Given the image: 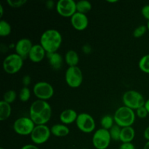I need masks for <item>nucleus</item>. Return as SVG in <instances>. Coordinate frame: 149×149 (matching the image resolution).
<instances>
[{
    "mask_svg": "<svg viewBox=\"0 0 149 149\" xmlns=\"http://www.w3.org/2000/svg\"><path fill=\"white\" fill-rule=\"evenodd\" d=\"M61 33L56 29H47L42 33L40 37V45L47 53L56 52L62 44Z\"/></svg>",
    "mask_w": 149,
    "mask_h": 149,
    "instance_id": "f03ea898",
    "label": "nucleus"
},
{
    "mask_svg": "<svg viewBox=\"0 0 149 149\" xmlns=\"http://www.w3.org/2000/svg\"><path fill=\"white\" fill-rule=\"evenodd\" d=\"M138 65L143 72L149 74V54L143 55L140 59Z\"/></svg>",
    "mask_w": 149,
    "mask_h": 149,
    "instance_id": "393cba45",
    "label": "nucleus"
},
{
    "mask_svg": "<svg viewBox=\"0 0 149 149\" xmlns=\"http://www.w3.org/2000/svg\"><path fill=\"white\" fill-rule=\"evenodd\" d=\"M92 9V4L87 0H80L77 2V12L87 14Z\"/></svg>",
    "mask_w": 149,
    "mask_h": 149,
    "instance_id": "4be33fe9",
    "label": "nucleus"
},
{
    "mask_svg": "<svg viewBox=\"0 0 149 149\" xmlns=\"http://www.w3.org/2000/svg\"><path fill=\"white\" fill-rule=\"evenodd\" d=\"M36 125L30 117L23 116L16 119L13 123V130L20 135H31Z\"/></svg>",
    "mask_w": 149,
    "mask_h": 149,
    "instance_id": "423d86ee",
    "label": "nucleus"
},
{
    "mask_svg": "<svg viewBox=\"0 0 149 149\" xmlns=\"http://www.w3.org/2000/svg\"><path fill=\"white\" fill-rule=\"evenodd\" d=\"M141 13L146 19L149 20V4H146L141 10Z\"/></svg>",
    "mask_w": 149,
    "mask_h": 149,
    "instance_id": "2f4dec72",
    "label": "nucleus"
},
{
    "mask_svg": "<svg viewBox=\"0 0 149 149\" xmlns=\"http://www.w3.org/2000/svg\"><path fill=\"white\" fill-rule=\"evenodd\" d=\"M51 135V130L46 125H36L33 128L30 137L32 142L36 145L46 143Z\"/></svg>",
    "mask_w": 149,
    "mask_h": 149,
    "instance_id": "1a4fd4ad",
    "label": "nucleus"
},
{
    "mask_svg": "<svg viewBox=\"0 0 149 149\" xmlns=\"http://www.w3.org/2000/svg\"><path fill=\"white\" fill-rule=\"evenodd\" d=\"M27 2L26 0H7V3L12 7L17 8L24 5Z\"/></svg>",
    "mask_w": 149,
    "mask_h": 149,
    "instance_id": "c756f323",
    "label": "nucleus"
},
{
    "mask_svg": "<svg viewBox=\"0 0 149 149\" xmlns=\"http://www.w3.org/2000/svg\"><path fill=\"white\" fill-rule=\"evenodd\" d=\"M145 108L146 109V110L148 111V113H149V99H148V100H146V103H145Z\"/></svg>",
    "mask_w": 149,
    "mask_h": 149,
    "instance_id": "e433bc0d",
    "label": "nucleus"
},
{
    "mask_svg": "<svg viewBox=\"0 0 149 149\" xmlns=\"http://www.w3.org/2000/svg\"><path fill=\"white\" fill-rule=\"evenodd\" d=\"M111 141L109 131L100 128L94 132L93 136V144L96 149H106Z\"/></svg>",
    "mask_w": 149,
    "mask_h": 149,
    "instance_id": "9d476101",
    "label": "nucleus"
},
{
    "mask_svg": "<svg viewBox=\"0 0 149 149\" xmlns=\"http://www.w3.org/2000/svg\"><path fill=\"white\" fill-rule=\"evenodd\" d=\"M23 65V58L17 53L7 55L3 61V69L7 74H13L18 72Z\"/></svg>",
    "mask_w": 149,
    "mask_h": 149,
    "instance_id": "39448f33",
    "label": "nucleus"
},
{
    "mask_svg": "<svg viewBox=\"0 0 149 149\" xmlns=\"http://www.w3.org/2000/svg\"><path fill=\"white\" fill-rule=\"evenodd\" d=\"M135 136V131L132 126L122 127L120 135V141L122 143H132Z\"/></svg>",
    "mask_w": 149,
    "mask_h": 149,
    "instance_id": "a211bd4d",
    "label": "nucleus"
},
{
    "mask_svg": "<svg viewBox=\"0 0 149 149\" xmlns=\"http://www.w3.org/2000/svg\"><path fill=\"white\" fill-rule=\"evenodd\" d=\"M52 116V108L47 100H36L31 104L29 117L36 125H46Z\"/></svg>",
    "mask_w": 149,
    "mask_h": 149,
    "instance_id": "f257e3e1",
    "label": "nucleus"
},
{
    "mask_svg": "<svg viewBox=\"0 0 149 149\" xmlns=\"http://www.w3.org/2000/svg\"><path fill=\"white\" fill-rule=\"evenodd\" d=\"M143 149H149V141H147L146 143V144L143 146Z\"/></svg>",
    "mask_w": 149,
    "mask_h": 149,
    "instance_id": "58836bf2",
    "label": "nucleus"
},
{
    "mask_svg": "<svg viewBox=\"0 0 149 149\" xmlns=\"http://www.w3.org/2000/svg\"><path fill=\"white\" fill-rule=\"evenodd\" d=\"M146 27H147V29H148V30L149 31V20H148V22H147Z\"/></svg>",
    "mask_w": 149,
    "mask_h": 149,
    "instance_id": "a19ab883",
    "label": "nucleus"
},
{
    "mask_svg": "<svg viewBox=\"0 0 149 149\" xmlns=\"http://www.w3.org/2000/svg\"><path fill=\"white\" fill-rule=\"evenodd\" d=\"M148 114V111L146 110V109L145 108V106H143V107L139 108L138 109L136 110V115L137 116H138L141 119H145L147 117Z\"/></svg>",
    "mask_w": 149,
    "mask_h": 149,
    "instance_id": "7c9ffc66",
    "label": "nucleus"
},
{
    "mask_svg": "<svg viewBox=\"0 0 149 149\" xmlns=\"http://www.w3.org/2000/svg\"><path fill=\"white\" fill-rule=\"evenodd\" d=\"M147 29L146 26H144V25H141V26H138L136 29L134 30L133 31V36L135 38H140L141 36H143L146 33Z\"/></svg>",
    "mask_w": 149,
    "mask_h": 149,
    "instance_id": "c85d7f7f",
    "label": "nucleus"
},
{
    "mask_svg": "<svg viewBox=\"0 0 149 149\" xmlns=\"http://www.w3.org/2000/svg\"><path fill=\"white\" fill-rule=\"evenodd\" d=\"M117 0H113V1H110V0H109L108 1V2H110V3H115V2H117Z\"/></svg>",
    "mask_w": 149,
    "mask_h": 149,
    "instance_id": "ea45409f",
    "label": "nucleus"
},
{
    "mask_svg": "<svg viewBox=\"0 0 149 149\" xmlns=\"http://www.w3.org/2000/svg\"><path fill=\"white\" fill-rule=\"evenodd\" d=\"M19 99L22 102H26L31 97V90L28 87H23L20 89L18 95Z\"/></svg>",
    "mask_w": 149,
    "mask_h": 149,
    "instance_id": "bb28decb",
    "label": "nucleus"
},
{
    "mask_svg": "<svg viewBox=\"0 0 149 149\" xmlns=\"http://www.w3.org/2000/svg\"><path fill=\"white\" fill-rule=\"evenodd\" d=\"M122 102L124 106L137 110L139 108L145 106L146 100L141 93L135 90H128L122 95Z\"/></svg>",
    "mask_w": 149,
    "mask_h": 149,
    "instance_id": "20e7f679",
    "label": "nucleus"
},
{
    "mask_svg": "<svg viewBox=\"0 0 149 149\" xmlns=\"http://www.w3.org/2000/svg\"><path fill=\"white\" fill-rule=\"evenodd\" d=\"M33 45L32 42L29 39L22 38V39H19L15 45V53H17V55H20L24 59L26 57H29V52H30Z\"/></svg>",
    "mask_w": 149,
    "mask_h": 149,
    "instance_id": "ddd939ff",
    "label": "nucleus"
},
{
    "mask_svg": "<svg viewBox=\"0 0 149 149\" xmlns=\"http://www.w3.org/2000/svg\"><path fill=\"white\" fill-rule=\"evenodd\" d=\"M12 113V107L10 103L1 100L0 101V120H7Z\"/></svg>",
    "mask_w": 149,
    "mask_h": 149,
    "instance_id": "412c9836",
    "label": "nucleus"
},
{
    "mask_svg": "<svg viewBox=\"0 0 149 149\" xmlns=\"http://www.w3.org/2000/svg\"><path fill=\"white\" fill-rule=\"evenodd\" d=\"M78 115L77 111L74 109H65L60 114V120L63 125H70V124L76 122Z\"/></svg>",
    "mask_w": 149,
    "mask_h": 149,
    "instance_id": "dca6fc26",
    "label": "nucleus"
},
{
    "mask_svg": "<svg viewBox=\"0 0 149 149\" xmlns=\"http://www.w3.org/2000/svg\"><path fill=\"white\" fill-rule=\"evenodd\" d=\"M67 84L72 88H77L83 81V74L79 66H71L67 68L65 74Z\"/></svg>",
    "mask_w": 149,
    "mask_h": 149,
    "instance_id": "0eeeda50",
    "label": "nucleus"
},
{
    "mask_svg": "<svg viewBox=\"0 0 149 149\" xmlns=\"http://www.w3.org/2000/svg\"><path fill=\"white\" fill-rule=\"evenodd\" d=\"M48 57V61L50 66L54 70H60L63 65V58L62 55L58 52H52V53H47Z\"/></svg>",
    "mask_w": 149,
    "mask_h": 149,
    "instance_id": "f3484780",
    "label": "nucleus"
},
{
    "mask_svg": "<svg viewBox=\"0 0 149 149\" xmlns=\"http://www.w3.org/2000/svg\"><path fill=\"white\" fill-rule=\"evenodd\" d=\"M76 125L80 131L85 133L92 132L95 129V122L93 116L87 113H81L78 115Z\"/></svg>",
    "mask_w": 149,
    "mask_h": 149,
    "instance_id": "9b49d317",
    "label": "nucleus"
},
{
    "mask_svg": "<svg viewBox=\"0 0 149 149\" xmlns=\"http://www.w3.org/2000/svg\"><path fill=\"white\" fill-rule=\"evenodd\" d=\"M51 134L56 137H65L69 134L70 129L63 124H55L50 127Z\"/></svg>",
    "mask_w": 149,
    "mask_h": 149,
    "instance_id": "6ab92c4d",
    "label": "nucleus"
},
{
    "mask_svg": "<svg viewBox=\"0 0 149 149\" xmlns=\"http://www.w3.org/2000/svg\"><path fill=\"white\" fill-rule=\"evenodd\" d=\"M114 119L113 116H110V115H105L103 116L100 120V125H101L102 128L105 130H109L114 125Z\"/></svg>",
    "mask_w": 149,
    "mask_h": 149,
    "instance_id": "5701e85b",
    "label": "nucleus"
},
{
    "mask_svg": "<svg viewBox=\"0 0 149 149\" xmlns=\"http://www.w3.org/2000/svg\"><path fill=\"white\" fill-rule=\"evenodd\" d=\"M65 61L68 67L77 66L79 62V57L78 53L74 49L68 50L65 55Z\"/></svg>",
    "mask_w": 149,
    "mask_h": 149,
    "instance_id": "aec40b11",
    "label": "nucleus"
},
{
    "mask_svg": "<svg viewBox=\"0 0 149 149\" xmlns=\"http://www.w3.org/2000/svg\"><path fill=\"white\" fill-rule=\"evenodd\" d=\"M113 116L116 125L121 127H125L133 125L136 115L134 110L125 106H122L116 109Z\"/></svg>",
    "mask_w": 149,
    "mask_h": 149,
    "instance_id": "7ed1b4c3",
    "label": "nucleus"
},
{
    "mask_svg": "<svg viewBox=\"0 0 149 149\" xmlns=\"http://www.w3.org/2000/svg\"><path fill=\"white\" fill-rule=\"evenodd\" d=\"M4 14V8H3L2 4H0V17H2Z\"/></svg>",
    "mask_w": 149,
    "mask_h": 149,
    "instance_id": "4c0bfd02",
    "label": "nucleus"
},
{
    "mask_svg": "<svg viewBox=\"0 0 149 149\" xmlns=\"http://www.w3.org/2000/svg\"><path fill=\"white\" fill-rule=\"evenodd\" d=\"M71 23L76 30L83 31L88 26L89 20L85 14L77 12L71 17Z\"/></svg>",
    "mask_w": 149,
    "mask_h": 149,
    "instance_id": "4468645a",
    "label": "nucleus"
},
{
    "mask_svg": "<svg viewBox=\"0 0 149 149\" xmlns=\"http://www.w3.org/2000/svg\"><path fill=\"white\" fill-rule=\"evenodd\" d=\"M31 77L30 76L26 75L25 77H23V79H22V81H23V84L24 86L23 87H28L29 84H31Z\"/></svg>",
    "mask_w": 149,
    "mask_h": 149,
    "instance_id": "72a5a7b5",
    "label": "nucleus"
},
{
    "mask_svg": "<svg viewBox=\"0 0 149 149\" xmlns=\"http://www.w3.org/2000/svg\"><path fill=\"white\" fill-rule=\"evenodd\" d=\"M109 131V133H110L111 140L115 141H120L121 131H122V127H119L117 125H114Z\"/></svg>",
    "mask_w": 149,
    "mask_h": 149,
    "instance_id": "a878e982",
    "label": "nucleus"
},
{
    "mask_svg": "<svg viewBox=\"0 0 149 149\" xmlns=\"http://www.w3.org/2000/svg\"><path fill=\"white\" fill-rule=\"evenodd\" d=\"M0 149H4V148H2V147H1V148H0Z\"/></svg>",
    "mask_w": 149,
    "mask_h": 149,
    "instance_id": "79ce46f5",
    "label": "nucleus"
},
{
    "mask_svg": "<svg viewBox=\"0 0 149 149\" xmlns=\"http://www.w3.org/2000/svg\"><path fill=\"white\" fill-rule=\"evenodd\" d=\"M33 93L39 100H47L53 96L54 88L47 81H38L33 86Z\"/></svg>",
    "mask_w": 149,
    "mask_h": 149,
    "instance_id": "6e6552de",
    "label": "nucleus"
},
{
    "mask_svg": "<svg viewBox=\"0 0 149 149\" xmlns=\"http://www.w3.org/2000/svg\"><path fill=\"white\" fill-rule=\"evenodd\" d=\"M20 149H39L36 146L33 145V144H26V145L23 146Z\"/></svg>",
    "mask_w": 149,
    "mask_h": 149,
    "instance_id": "f704fd0d",
    "label": "nucleus"
},
{
    "mask_svg": "<svg viewBox=\"0 0 149 149\" xmlns=\"http://www.w3.org/2000/svg\"><path fill=\"white\" fill-rule=\"evenodd\" d=\"M143 136L145 139L147 140V141H149V126L147 127L145 130H144Z\"/></svg>",
    "mask_w": 149,
    "mask_h": 149,
    "instance_id": "c9c22d12",
    "label": "nucleus"
},
{
    "mask_svg": "<svg viewBox=\"0 0 149 149\" xmlns=\"http://www.w3.org/2000/svg\"><path fill=\"white\" fill-rule=\"evenodd\" d=\"M17 98V93L13 90H10L4 93L3 95V100L8 103H12Z\"/></svg>",
    "mask_w": 149,
    "mask_h": 149,
    "instance_id": "cd10ccee",
    "label": "nucleus"
},
{
    "mask_svg": "<svg viewBox=\"0 0 149 149\" xmlns=\"http://www.w3.org/2000/svg\"><path fill=\"white\" fill-rule=\"evenodd\" d=\"M55 7L57 12L63 17H71L77 13V2L74 0H59Z\"/></svg>",
    "mask_w": 149,
    "mask_h": 149,
    "instance_id": "f8f14e48",
    "label": "nucleus"
},
{
    "mask_svg": "<svg viewBox=\"0 0 149 149\" xmlns=\"http://www.w3.org/2000/svg\"><path fill=\"white\" fill-rule=\"evenodd\" d=\"M119 149H136L135 146L132 143H122L119 146Z\"/></svg>",
    "mask_w": 149,
    "mask_h": 149,
    "instance_id": "473e14b6",
    "label": "nucleus"
},
{
    "mask_svg": "<svg viewBox=\"0 0 149 149\" xmlns=\"http://www.w3.org/2000/svg\"><path fill=\"white\" fill-rule=\"evenodd\" d=\"M47 52L44 49L43 47L40 44L33 45L29 52V58L32 62L39 63L41 62L45 58Z\"/></svg>",
    "mask_w": 149,
    "mask_h": 149,
    "instance_id": "2eb2a0df",
    "label": "nucleus"
},
{
    "mask_svg": "<svg viewBox=\"0 0 149 149\" xmlns=\"http://www.w3.org/2000/svg\"><path fill=\"white\" fill-rule=\"evenodd\" d=\"M12 31L11 25L4 20H0V36L4 37L10 34Z\"/></svg>",
    "mask_w": 149,
    "mask_h": 149,
    "instance_id": "b1692460",
    "label": "nucleus"
}]
</instances>
